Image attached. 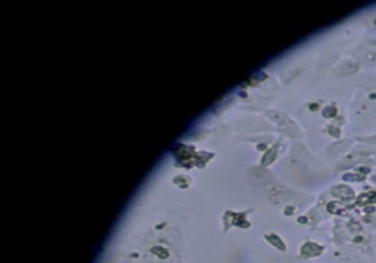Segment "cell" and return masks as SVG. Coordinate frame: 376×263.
<instances>
[{
    "instance_id": "obj_1",
    "label": "cell",
    "mask_w": 376,
    "mask_h": 263,
    "mask_svg": "<svg viewBox=\"0 0 376 263\" xmlns=\"http://www.w3.org/2000/svg\"><path fill=\"white\" fill-rule=\"evenodd\" d=\"M333 193H337V195L342 197V198H353L354 195V191L347 185H340V187L333 188Z\"/></svg>"
},
{
    "instance_id": "obj_2",
    "label": "cell",
    "mask_w": 376,
    "mask_h": 263,
    "mask_svg": "<svg viewBox=\"0 0 376 263\" xmlns=\"http://www.w3.org/2000/svg\"><path fill=\"white\" fill-rule=\"evenodd\" d=\"M370 203H376V193H365V194L359 195L357 198V204H370Z\"/></svg>"
},
{
    "instance_id": "obj_3",
    "label": "cell",
    "mask_w": 376,
    "mask_h": 263,
    "mask_svg": "<svg viewBox=\"0 0 376 263\" xmlns=\"http://www.w3.org/2000/svg\"><path fill=\"white\" fill-rule=\"evenodd\" d=\"M344 179H345V181H351V179H359V181H363V179H365V176H363V175H354V176H351V175H344Z\"/></svg>"
},
{
    "instance_id": "obj_4",
    "label": "cell",
    "mask_w": 376,
    "mask_h": 263,
    "mask_svg": "<svg viewBox=\"0 0 376 263\" xmlns=\"http://www.w3.org/2000/svg\"><path fill=\"white\" fill-rule=\"evenodd\" d=\"M337 113V109L333 107V106H330L328 109H325V116L326 118H330V116H333V115Z\"/></svg>"
}]
</instances>
